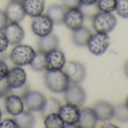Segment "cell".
<instances>
[{
  "mask_svg": "<svg viewBox=\"0 0 128 128\" xmlns=\"http://www.w3.org/2000/svg\"><path fill=\"white\" fill-rule=\"evenodd\" d=\"M44 84L54 93H64L70 84L69 76L62 70L55 71L46 70L44 74Z\"/></svg>",
  "mask_w": 128,
  "mask_h": 128,
  "instance_id": "obj_1",
  "label": "cell"
},
{
  "mask_svg": "<svg viewBox=\"0 0 128 128\" xmlns=\"http://www.w3.org/2000/svg\"><path fill=\"white\" fill-rule=\"evenodd\" d=\"M36 54V50L28 44H16L12 50L9 57L15 66L30 65Z\"/></svg>",
  "mask_w": 128,
  "mask_h": 128,
  "instance_id": "obj_2",
  "label": "cell"
},
{
  "mask_svg": "<svg viewBox=\"0 0 128 128\" xmlns=\"http://www.w3.org/2000/svg\"><path fill=\"white\" fill-rule=\"evenodd\" d=\"M93 28L96 32L108 33L117 25V19L112 13L97 12L92 17Z\"/></svg>",
  "mask_w": 128,
  "mask_h": 128,
  "instance_id": "obj_3",
  "label": "cell"
},
{
  "mask_svg": "<svg viewBox=\"0 0 128 128\" xmlns=\"http://www.w3.org/2000/svg\"><path fill=\"white\" fill-rule=\"evenodd\" d=\"M110 44V38L107 33L96 32L91 34L86 46L89 51L96 56L104 54Z\"/></svg>",
  "mask_w": 128,
  "mask_h": 128,
  "instance_id": "obj_4",
  "label": "cell"
},
{
  "mask_svg": "<svg viewBox=\"0 0 128 128\" xmlns=\"http://www.w3.org/2000/svg\"><path fill=\"white\" fill-rule=\"evenodd\" d=\"M24 106L31 112H41L44 106L47 99L39 91L27 90L21 96Z\"/></svg>",
  "mask_w": 128,
  "mask_h": 128,
  "instance_id": "obj_5",
  "label": "cell"
},
{
  "mask_svg": "<svg viewBox=\"0 0 128 128\" xmlns=\"http://www.w3.org/2000/svg\"><path fill=\"white\" fill-rule=\"evenodd\" d=\"M54 28V23L47 14H40L33 18L31 24V29L32 32L40 37L47 36L52 32Z\"/></svg>",
  "mask_w": 128,
  "mask_h": 128,
  "instance_id": "obj_6",
  "label": "cell"
},
{
  "mask_svg": "<svg viewBox=\"0 0 128 128\" xmlns=\"http://www.w3.org/2000/svg\"><path fill=\"white\" fill-rule=\"evenodd\" d=\"M64 98L66 102L80 107L85 102L86 94L84 90L79 84L70 82L67 89L64 91Z\"/></svg>",
  "mask_w": 128,
  "mask_h": 128,
  "instance_id": "obj_7",
  "label": "cell"
},
{
  "mask_svg": "<svg viewBox=\"0 0 128 128\" xmlns=\"http://www.w3.org/2000/svg\"><path fill=\"white\" fill-rule=\"evenodd\" d=\"M57 112L65 125L76 126L79 120L80 109L78 106L74 104L66 102L62 106L61 105Z\"/></svg>",
  "mask_w": 128,
  "mask_h": 128,
  "instance_id": "obj_8",
  "label": "cell"
},
{
  "mask_svg": "<svg viewBox=\"0 0 128 128\" xmlns=\"http://www.w3.org/2000/svg\"><path fill=\"white\" fill-rule=\"evenodd\" d=\"M26 82V73L21 66H16L8 70L6 78V83L10 90L20 88L24 86Z\"/></svg>",
  "mask_w": 128,
  "mask_h": 128,
  "instance_id": "obj_9",
  "label": "cell"
},
{
  "mask_svg": "<svg viewBox=\"0 0 128 128\" xmlns=\"http://www.w3.org/2000/svg\"><path fill=\"white\" fill-rule=\"evenodd\" d=\"M66 61L65 54L62 51L57 48L50 50L45 53V70H60Z\"/></svg>",
  "mask_w": 128,
  "mask_h": 128,
  "instance_id": "obj_10",
  "label": "cell"
},
{
  "mask_svg": "<svg viewBox=\"0 0 128 128\" xmlns=\"http://www.w3.org/2000/svg\"><path fill=\"white\" fill-rule=\"evenodd\" d=\"M84 14L80 8L66 9L63 17L62 24L70 30L74 31L82 27L84 24Z\"/></svg>",
  "mask_w": 128,
  "mask_h": 128,
  "instance_id": "obj_11",
  "label": "cell"
},
{
  "mask_svg": "<svg viewBox=\"0 0 128 128\" xmlns=\"http://www.w3.org/2000/svg\"><path fill=\"white\" fill-rule=\"evenodd\" d=\"M9 44L16 45L20 44L25 36L22 26L17 22H8L3 29Z\"/></svg>",
  "mask_w": 128,
  "mask_h": 128,
  "instance_id": "obj_12",
  "label": "cell"
},
{
  "mask_svg": "<svg viewBox=\"0 0 128 128\" xmlns=\"http://www.w3.org/2000/svg\"><path fill=\"white\" fill-rule=\"evenodd\" d=\"M4 104L6 112L13 116L20 114L24 110V103L22 97L15 94L6 95Z\"/></svg>",
  "mask_w": 128,
  "mask_h": 128,
  "instance_id": "obj_13",
  "label": "cell"
},
{
  "mask_svg": "<svg viewBox=\"0 0 128 128\" xmlns=\"http://www.w3.org/2000/svg\"><path fill=\"white\" fill-rule=\"evenodd\" d=\"M8 22H20L25 18V12L21 2L11 0L5 10Z\"/></svg>",
  "mask_w": 128,
  "mask_h": 128,
  "instance_id": "obj_14",
  "label": "cell"
},
{
  "mask_svg": "<svg viewBox=\"0 0 128 128\" xmlns=\"http://www.w3.org/2000/svg\"><path fill=\"white\" fill-rule=\"evenodd\" d=\"M98 118L92 108L85 107L80 109V116L76 127L81 128H94L96 126Z\"/></svg>",
  "mask_w": 128,
  "mask_h": 128,
  "instance_id": "obj_15",
  "label": "cell"
},
{
  "mask_svg": "<svg viewBox=\"0 0 128 128\" xmlns=\"http://www.w3.org/2000/svg\"><path fill=\"white\" fill-rule=\"evenodd\" d=\"M94 110L99 120L107 121L114 118V107L106 101H98L94 106Z\"/></svg>",
  "mask_w": 128,
  "mask_h": 128,
  "instance_id": "obj_16",
  "label": "cell"
},
{
  "mask_svg": "<svg viewBox=\"0 0 128 128\" xmlns=\"http://www.w3.org/2000/svg\"><path fill=\"white\" fill-rule=\"evenodd\" d=\"M21 3L26 15L35 18L43 13L45 0H22Z\"/></svg>",
  "mask_w": 128,
  "mask_h": 128,
  "instance_id": "obj_17",
  "label": "cell"
},
{
  "mask_svg": "<svg viewBox=\"0 0 128 128\" xmlns=\"http://www.w3.org/2000/svg\"><path fill=\"white\" fill-rule=\"evenodd\" d=\"M58 46H59V39L57 36L55 34H53L52 32L47 36L40 37L38 42V50L44 53L57 48Z\"/></svg>",
  "mask_w": 128,
  "mask_h": 128,
  "instance_id": "obj_18",
  "label": "cell"
},
{
  "mask_svg": "<svg viewBox=\"0 0 128 128\" xmlns=\"http://www.w3.org/2000/svg\"><path fill=\"white\" fill-rule=\"evenodd\" d=\"M66 8L61 5H52L49 6L47 10L46 14L49 17V18L53 21L54 24H62V20Z\"/></svg>",
  "mask_w": 128,
  "mask_h": 128,
  "instance_id": "obj_19",
  "label": "cell"
},
{
  "mask_svg": "<svg viewBox=\"0 0 128 128\" xmlns=\"http://www.w3.org/2000/svg\"><path fill=\"white\" fill-rule=\"evenodd\" d=\"M72 32V41L75 44L80 47L86 46L88 41L92 34L90 30L88 28L82 26V27Z\"/></svg>",
  "mask_w": 128,
  "mask_h": 128,
  "instance_id": "obj_20",
  "label": "cell"
},
{
  "mask_svg": "<svg viewBox=\"0 0 128 128\" xmlns=\"http://www.w3.org/2000/svg\"><path fill=\"white\" fill-rule=\"evenodd\" d=\"M19 127L30 128L35 124V117L31 111H23L20 114L14 116V118Z\"/></svg>",
  "mask_w": 128,
  "mask_h": 128,
  "instance_id": "obj_21",
  "label": "cell"
},
{
  "mask_svg": "<svg viewBox=\"0 0 128 128\" xmlns=\"http://www.w3.org/2000/svg\"><path fill=\"white\" fill-rule=\"evenodd\" d=\"M44 124L46 128H63L65 124L58 112H52L44 116Z\"/></svg>",
  "mask_w": 128,
  "mask_h": 128,
  "instance_id": "obj_22",
  "label": "cell"
},
{
  "mask_svg": "<svg viewBox=\"0 0 128 128\" xmlns=\"http://www.w3.org/2000/svg\"><path fill=\"white\" fill-rule=\"evenodd\" d=\"M32 70L35 71H43L45 70V53L38 50L36 52V54L30 63Z\"/></svg>",
  "mask_w": 128,
  "mask_h": 128,
  "instance_id": "obj_23",
  "label": "cell"
},
{
  "mask_svg": "<svg viewBox=\"0 0 128 128\" xmlns=\"http://www.w3.org/2000/svg\"><path fill=\"white\" fill-rule=\"evenodd\" d=\"M117 0H97L96 6L100 12L112 13L115 11Z\"/></svg>",
  "mask_w": 128,
  "mask_h": 128,
  "instance_id": "obj_24",
  "label": "cell"
},
{
  "mask_svg": "<svg viewBox=\"0 0 128 128\" xmlns=\"http://www.w3.org/2000/svg\"><path fill=\"white\" fill-rule=\"evenodd\" d=\"M60 106H61L60 102L56 99L51 97L46 100L44 106L41 112H42V114L44 116H45L48 114H50L52 112H57Z\"/></svg>",
  "mask_w": 128,
  "mask_h": 128,
  "instance_id": "obj_25",
  "label": "cell"
},
{
  "mask_svg": "<svg viewBox=\"0 0 128 128\" xmlns=\"http://www.w3.org/2000/svg\"><path fill=\"white\" fill-rule=\"evenodd\" d=\"M76 64H77L76 70L75 73L71 77H70V81L72 83L80 84L84 81V79L86 77V70L84 65L81 62H76Z\"/></svg>",
  "mask_w": 128,
  "mask_h": 128,
  "instance_id": "obj_26",
  "label": "cell"
},
{
  "mask_svg": "<svg viewBox=\"0 0 128 128\" xmlns=\"http://www.w3.org/2000/svg\"><path fill=\"white\" fill-rule=\"evenodd\" d=\"M114 118L120 122H128V108L125 104H119L114 107Z\"/></svg>",
  "mask_w": 128,
  "mask_h": 128,
  "instance_id": "obj_27",
  "label": "cell"
},
{
  "mask_svg": "<svg viewBox=\"0 0 128 128\" xmlns=\"http://www.w3.org/2000/svg\"><path fill=\"white\" fill-rule=\"evenodd\" d=\"M116 13L122 18H128V0H117Z\"/></svg>",
  "mask_w": 128,
  "mask_h": 128,
  "instance_id": "obj_28",
  "label": "cell"
},
{
  "mask_svg": "<svg viewBox=\"0 0 128 128\" xmlns=\"http://www.w3.org/2000/svg\"><path fill=\"white\" fill-rule=\"evenodd\" d=\"M76 67H77V64L76 61H66L65 64H64L62 68V70L70 78L75 73L76 70Z\"/></svg>",
  "mask_w": 128,
  "mask_h": 128,
  "instance_id": "obj_29",
  "label": "cell"
},
{
  "mask_svg": "<svg viewBox=\"0 0 128 128\" xmlns=\"http://www.w3.org/2000/svg\"><path fill=\"white\" fill-rule=\"evenodd\" d=\"M18 125L14 119L6 118L0 121V128H18Z\"/></svg>",
  "mask_w": 128,
  "mask_h": 128,
  "instance_id": "obj_30",
  "label": "cell"
},
{
  "mask_svg": "<svg viewBox=\"0 0 128 128\" xmlns=\"http://www.w3.org/2000/svg\"><path fill=\"white\" fill-rule=\"evenodd\" d=\"M8 42L4 32V30L0 29V53L5 52L8 47Z\"/></svg>",
  "mask_w": 128,
  "mask_h": 128,
  "instance_id": "obj_31",
  "label": "cell"
},
{
  "mask_svg": "<svg viewBox=\"0 0 128 128\" xmlns=\"http://www.w3.org/2000/svg\"><path fill=\"white\" fill-rule=\"evenodd\" d=\"M61 2L62 6L66 9L80 8L82 6L80 0H61Z\"/></svg>",
  "mask_w": 128,
  "mask_h": 128,
  "instance_id": "obj_32",
  "label": "cell"
},
{
  "mask_svg": "<svg viewBox=\"0 0 128 128\" xmlns=\"http://www.w3.org/2000/svg\"><path fill=\"white\" fill-rule=\"evenodd\" d=\"M8 66L2 60H0V82L6 79L8 72Z\"/></svg>",
  "mask_w": 128,
  "mask_h": 128,
  "instance_id": "obj_33",
  "label": "cell"
},
{
  "mask_svg": "<svg viewBox=\"0 0 128 128\" xmlns=\"http://www.w3.org/2000/svg\"><path fill=\"white\" fill-rule=\"evenodd\" d=\"M8 20L6 15L5 12L0 10V29L3 30L6 27V26L8 24Z\"/></svg>",
  "mask_w": 128,
  "mask_h": 128,
  "instance_id": "obj_34",
  "label": "cell"
},
{
  "mask_svg": "<svg viewBox=\"0 0 128 128\" xmlns=\"http://www.w3.org/2000/svg\"><path fill=\"white\" fill-rule=\"evenodd\" d=\"M97 0H80L82 6H93L96 5Z\"/></svg>",
  "mask_w": 128,
  "mask_h": 128,
  "instance_id": "obj_35",
  "label": "cell"
},
{
  "mask_svg": "<svg viewBox=\"0 0 128 128\" xmlns=\"http://www.w3.org/2000/svg\"><path fill=\"white\" fill-rule=\"evenodd\" d=\"M124 72L126 76L128 78V60H126L124 65Z\"/></svg>",
  "mask_w": 128,
  "mask_h": 128,
  "instance_id": "obj_36",
  "label": "cell"
},
{
  "mask_svg": "<svg viewBox=\"0 0 128 128\" xmlns=\"http://www.w3.org/2000/svg\"><path fill=\"white\" fill-rule=\"evenodd\" d=\"M125 105L128 108V96H126V101H125Z\"/></svg>",
  "mask_w": 128,
  "mask_h": 128,
  "instance_id": "obj_37",
  "label": "cell"
},
{
  "mask_svg": "<svg viewBox=\"0 0 128 128\" xmlns=\"http://www.w3.org/2000/svg\"><path fill=\"white\" fill-rule=\"evenodd\" d=\"M2 113L1 109H0V121H1V120H2Z\"/></svg>",
  "mask_w": 128,
  "mask_h": 128,
  "instance_id": "obj_38",
  "label": "cell"
},
{
  "mask_svg": "<svg viewBox=\"0 0 128 128\" xmlns=\"http://www.w3.org/2000/svg\"><path fill=\"white\" fill-rule=\"evenodd\" d=\"M14 1H18V2H22V0H14Z\"/></svg>",
  "mask_w": 128,
  "mask_h": 128,
  "instance_id": "obj_39",
  "label": "cell"
},
{
  "mask_svg": "<svg viewBox=\"0 0 128 128\" xmlns=\"http://www.w3.org/2000/svg\"><path fill=\"white\" fill-rule=\"evenodd\" d=\"M2 96V94H1V90H0V97Z\"/></svg>",
  "mask_w": 128,
  "mask_h": 128,
  "instance_id": "obj_40",
  "label": "cell"
}]
</instances>
